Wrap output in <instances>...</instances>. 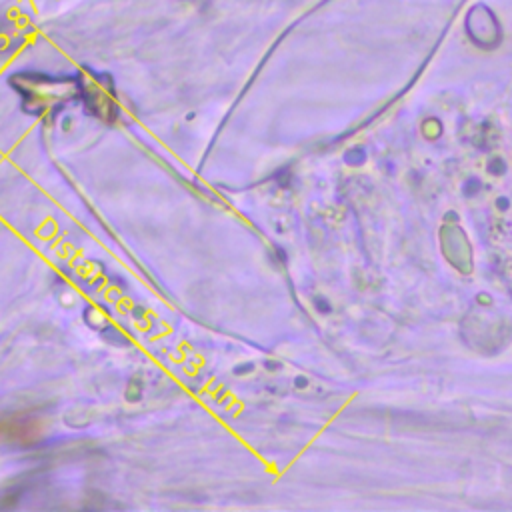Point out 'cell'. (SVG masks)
I'll return each instance as SVG.
<instances>
[{"label": "cell", "mask_w": 512, "mask_h": 512, "mask_svg": "<svg viewBox=\"0 0 512 512\" xmlns=\"http://www.w3.org/2000/svg\"><path fill=\"white\" fill-rule=\"evenodd\" d=\"M78 90L94 114L102 118L108 114H114L116 110L114 90L102 74H90V72L84 74L82 80H78Z\"/></svg>", "instance_id": "obj_2"}, {"label": "cell", "mask_w": 512, "mask_h": 512, "mask_svg": "<svg viewBox=\"0 0 512 512\" xmlns=\"http://www.w3.org/2000/svg\"><path fill=\"white\" fill-rule=\"evenodd\" d=\"M12 84L20 92L24 104L38 114L60 106L72 92L70 82L40 74H20L12 80Z\"/></svg>", "instance_id": "obj_1"}]
</instances>
